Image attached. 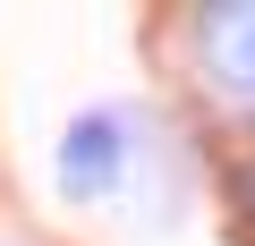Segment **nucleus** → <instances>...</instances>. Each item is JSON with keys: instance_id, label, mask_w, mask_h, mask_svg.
Listing matches in <instances>:
<instances>
[{"instance_id": "1", "label": "nucleus", "mask_w": 255, "mask_h": 246, "mask_svg": "<svg viewBox=\"0 0 255 246\" xmlns=\"http://www.w3.org/2000/svg\"><path fill=\"white\" fill-rule=\"evenodd\" d=\"M196 43V77L213 85V102L255 119V0H230V9H196L187 17Z\"/></svg>"}, {"instance_id": "2", "label": "nucleus", "mask_w": 255, "mask_h": 246, "mask_svg": "<svg viewBox=\"0 0 255 246\" xmlns=\"http://www.w3.org/2000/svg\"><path fill=\"white\" fill-rule=\"evenodd\" d=\"M60 195H77V204H94V195H119V178H128V119L119 110H85L77 128L60 136Z\"/></svg>"}, {"instance_id": "3", "label": "nucleus", "mask_w": 255, "mask_h": 246, "mask_svg": "<svg viewBox=\"0 0 255 246\" xmlns=\"http://www.w3.org/2000/svg\"><path fill=\"white\" fill-rule=\"evenodd\" d=\"M238 212H247V221H255V162H247V170H238Z\"/></svg>"}]
</instances>
